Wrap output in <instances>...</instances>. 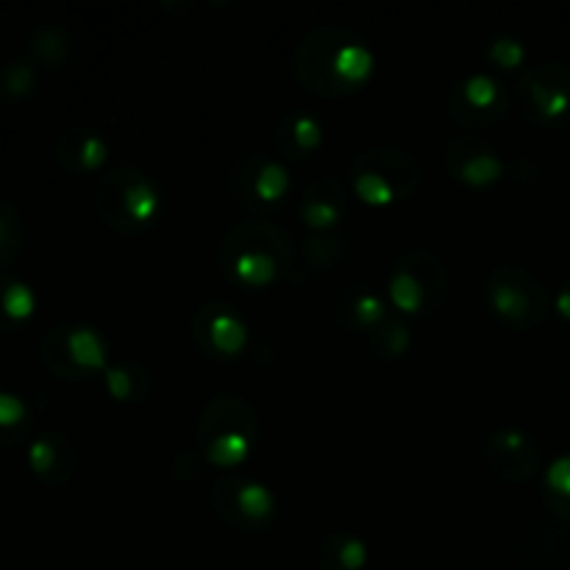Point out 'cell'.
I'll return each mask as SVG.
<instances>
[{"instance_id":"ac0fdd59","label":"cell","mask_w":570,"mask_h":570,"mask_svg":"<svg viewBox=\"0 0 570 570\" xmlns=\"http://www.w3.org/2000/svg\"><path fill=\"white\" fill-rule=\"evenodd\" d=\"M28 468L33 476L50 488H61L76 476L78 449L61 429H45L28 445Z\"/></svg>"},{"instance_id":"5b68a950","label":"cell","mask_w":570,"mask_h":570,"mask_svg":"<svg viewBox=\"0 0 570 570\" xmlns=\"http://www.w3.org/2000/svg\"><path fill=\"white\" fill-rule=\"evenodd\" d=\"M423 181V167L412 150L401 145H371L348 165V184L360 200L371 206H393L412 198Z\"/></svg>"},{"instance_id":"9c48e42d","label":"cell","mask_w":570,"mask_h":570,"mask_svg":"<svg viewBox=\"0 0 570 570\" xmlns=\"http://www.w3.org/2000/svg\"><path fill=\"white\" fill-rule=\"evenodd\" d=\"M518 104L523 117L540 128L570 126V65L534 61L518 78Z\"/></svg>"},{"instance_id":"1f68e13d","label":"cell","mask_w":570,"mask_h":570,"mask_svg":"<svg viewBox=\"0 0 570 570\" xmlns=\"http://www.w3.org/2000/svg\"><path fill=\"white\" fill-rule=\"evenodd\" d=\"M204 454L198 449H184L173 456L170 468H173V476L181 479V482H189V479L200 476V465H204Z\"/></svg>"},{"instance_id":"44dd1931","label":"cell","mask_w":570,"mask_h":570,"mask_svg":"<svg viewBox=\"0 0 570 570\" xmlns=\"http://www.w3.org/2000/svg\"><path fill=\"white\" fill-rule=\"evenodd\" d=\"M323 142V122L304 109H293L278 120L273 131V145L284 161L309 159Z\"/></svg>"},{"instance_id":"f1b7e54d","label":"cell","mask_w":570,"mask_h":570,"mask_svg":"<svg viewBox=\"0 0 570 570\" xmlns=\"http://www.w3.org/2000/svg\"><path fill=\"white\" fill-rule=\"evenodd\" d=\"M28 429H31V410L26 401L17 393L0 390V449L26 440Z\"/></svg>"},{"instance_id":"d6986e66","label":"cell","mask_w":570,"mask_h":570,"mask_svg":"<svg viewBox=\"0 0 570 570\" xmlns=\"http://www.w3.org/2000/svg\"><path fill=\"white\" fill-rule=\"evenodd\" d=\"M351 209V195L340 178H317L304 189L298 200V215L312 232H334Z\"/></svg>"},{"instance_id":"5bb4252c","label":"cell","mask_w":570,"mask_h":570,"mask_svg":"<svg viewBox=\"0 0 570 570\" xmlns=\"http://www.w3.org/2000/svg\"><path fill=\"white\" fill-rule=\"evenodd\" d=\"M515 551L529 570H570V521L546 510L521 529Z\"/></svg>"},{"instance_id":"8fae6325","label":"cell","mask_w":570,"mask_h":570,"mask_svg":"<svg viewBox=\"0 0 570 570\" xmlns=\"http://www.w3.org/2000/svg\"><path fill=\"white\" fill-rule=\"evenodd\" d=\"M510 89L488 70L468 72L460 81L451 83L449 95H445V109H449L451 120L471 131L499 126L510 115Z\"/></svg>"},{"instance_id":"2e32d148","label":"cell","mask_w":570,"mask_h":570,"mask_svg":"<svg viewBox=\"0 0 570 570\" xmlns=\"http://www.w3.org/2000/svg\"><path fill=\"white\" fill-rule=\"evenodd\" d=\"M484 462L490 473L507 482H527L534 476L540 465V445L527 429L521 426H499L484 440Z\"/></svg>"},{"instance_id":"52a82bcc","label":"cell","mask_w":570,"mask_h":570,"mask_svg":"<svg viewBox=\"0 0 570 570\" xmlns=\"http://www.w3.org/2000/svg\"><path fill=\"white\" fill-rule=\"evenodd\" d=\"M484 301L512 328H534L549 317L551 295L543 278L523 265H499L484 278Z\"/></svg>"},{"instance_id":"83f0119b","label":"cell","mask_w":570,"mask_h":570,"mask_svg":"<svg viewBox=\"0 0 570 570\" xmlns=\"http://www.w3.org/2000/svg\"><path fill=\"white\" fill-rule=\"evenodd\" d=\"M39 83V65L28 56L9 61L0 67V100L3 104H20L37 92Z\"/></svg>"},{"instance_id":"484cf974","label":"cell","mask_w":570,"mask_h":570,"mask_svg":"<svg viewBox=\"0 0 570 570\" xmlns=\"http://www.w3.org/2000/svg\"><path fill=\"white\" fill-rule=\"evenodd\" d=\"M70 50H72L70 31H67L65 26H56V22L37 26L31 37H28V59L48 67V70H61L67 56H70Z\"/></svg>"},{"instance_id":"6da1fadb","label":"cell","mask_w":570,"mask_h":570,"mask_svg":"<svg viewBox=\"0 0 570 570\" xmlns=\"http://www.w3.org/2000/svg\"><path fill=\"white\" fill-rule=\"evenodd\" d=\"M376 67L371 42L340 22L312 26L293 50V76L301 87L321 98H340L356 92Z\"/></svg>"},{"instance_id":"4fadbf2b","label":"cell","mask_w":570,"mask_h":570,"mask_svg":"<svg viewBox=\"0 0 570 570\" xmlns=\"http://www.w3.org/2000/svg\"><path fill=\"white\" fill-rule=\"evenodd\" d=\"M195 345L212 360H234L248 343V323L228 301H204L189 317Z\"/></svg>"},{"instance_id":"836d02e7","label":"cell","mask_w":570,"mask_h":570,"mask_svg":"<svg viewBox=\"0 0 570 570\" xmlns=\"http://www.w3.org/2000/svg\"><path fill=\"white\" fill-rule=\"evenodd\" d=\"M546 510L554 512L557 518H562V521H570V501H543Z\"/></svg>"},{"instance_id":"d6a6232c","label":"cell","mask_w":570,"mask_h":570,"mask_svg":"<svg viewBox=\"0 0 570 570\" xmlns=\"http://www.w3.org/2000/svg\"><path fill=\"white\" fill-rule=\"evenodd\" d=\"M554 306H557V312H560L562 317H568V321H570V276L566 278V282H562V287L557 289Z\"/></svg>"},{"instance_id":"9a60e30c","label":"cell","mask_w":570,"mask_h":570,"mask_svg":"<svg viewBox=\"0 0 570 570\" xmlns=\"http://www.w3.org/2000/svg\"><path fill=\"white\" fill-rule=\"evenodd\" d=\"M445 170L465 187H490L507 173L499 148L479 134H456L445 142Z\"/></svg>"},{"instance_id":"7402d4cb","label":"cell","mask_w":570,"mask_h":570,"mask_svg":"<svg viewBox=\"0 0 570 570\" xmlns=\"http://www.w3.org/2000/svg\"><path fill=\"white\" fill-rule=\"evenodd\" d=\"M106 393L120 404H142L154 393V376L139 360L109 362L104 371Z\"/></svg>"},{"instance_id":"e0dca14e","label":"cell","mask_w":570,"mask_h":570,"mask_svg":"<svg viewBox=\"0 0 570 570\" xmlns=\"http://www.w3.org/2000/svg\"><path fill=\"white\" fill-rule=\"evenodd\" d=\"M387 301H384L376 289L367 287V284L362 282L343 284V287H337L328 295V315H332V321L348 334H362V337H365L373 326L382 323V317L387 315Z\"/></svg>"},{"instance_id":"7c38bea8","label":"cell","mask_w":570,"mask_h":570,"mask_svg":"<svg viewBox=\"0 0 570 570\" xmlns=\"http://www.w3.org/2000/svg\"><path fill=\"white\" fill-rule=\"evenodd\" d=\"M209 504L217 518L237 532H259L276 515V495L265 482L254 476L228 473L209 490Z\"/></svg>"},{"instance_id":"f546056e","label":"cell","mask_w":570,"mask_h":570,"mask_svg":"<svg viewBox=\"0 0 570 570\" xmlns=\"http://www.w3.org/2000/svg\"><path fill=\"white\" fill-rule=\"evenodd\" d=\"M26 245V226L22 217L9 200L0 198V267H9Z\"/></svg>"},{"instance_id":"30bf717a","label":"cell","mask_w":570,"mask_h":570,"mask_svg":"<svg viewBox=\"0 0 570 570\" xmlns=\"http://www.w3.org/2000/svg\"><path fill=\"white\" fill-rule=\"evenodd\" d=\"M226 193L232 195L234 204L250 212L276 209L289 193L287 161L262 150L239 156L226 173Z\"/></svg>"},{"instance_id":"8992f818","label":"cell","mask_w":570,"mask_h":570,"mask_svg":"<svg viewBox=\"0 0 570 570\" xmlns=\"http://www.w3.org/2000/svg\"><path fill=\"white\" fill-rule=\"evenodd\" d=\"M387 298L401 315H438L449 301V267L432 248L404 250L390 271Z\"/></svg>"},{"instance_id":"cb8c5ba5","label":"cell","mask_w":570,"mask_h":570,"mask_svg":"<svg viewBox=\"0 0 570 570\" xmlns=\"http://www.w3.org/2000/svg\"><path fill=\"white\" fill-rule=\"evenodd\" d=\"M37 312V295L22 278L0 273V332H14Z\"/></svg>"},{"instance_id":"603a6c76","label":"cell","mask_w":570,"mask_h":570,"mask_svg":"<svg viewBox=\"0 0 570 570\" xmlns=\"http://www.w3.org/2000/svg\"><path fill=\"white\" fill-rule=\"evenodd\" d=\"M354 256V245L337 232H312L304 243L306 267L315 273H337Z\"/></svg>"},{"instance_id":"277c9868","label":"cell","mask_w":570,"mask_h":570,"mask_svg":"<svg viewBox=\"0 0 570 570\" xmlns=\"http://www.w3.org/2000/svg\"><path fill=\"white\" fill-rule=\"evenodd\" d=\"M95 212L120 234H139L159 217L161 195L154 178L134 161H117L95 184Z\"/></svg>"},{"instance_id":"ffe728a7","label":"cell","mask_w":570,"mask_h":570,"mask_svg":"<svg viewBox=\"0 0 570 570\" xmlns=\"http://www.w3.org/2000/svg\"><path fill=\"white\" fill-rule=\"evenodd\" d=\"M56 161L70 173H95L109 161L111 145L98 128L67 126L61 128L53 145Z\"/></svg>"},{"instance_id":"4316f807","label":"cell","mask_w":570,"mask_h":570,"mask_svg":"<svg viewBox=\"0 0 570 570\" xmlns=\"http://www.w3.org/2000/svg\"><path fill=\"white\" fill-rule=\"evenodd\" d=\"M410 323H406V317L399 315V312H387V315L382 317V323L365 334L367 348H371L373 356L382 362H393L399 360V356H404L406 348H410Z\"/></svg>"},{"instance_id":"ba28073f","label":"cell","mask_w":570,"mask_h":570,"mask_svg":"<svg viewBox=\"0 0 570 570\" xmlns=\"http://www.w3.org/2000/svg\"><path fill=\"white\" fill-rule=\"evenodd\" d=\"M39 360L53 376L81 382L109 367V343L87 323H59L39 340Z\"/></svg>"},{"instance_id":"7a4b0ae2","label":"cell","mask_w":570,"mask_h":570,"mask_svg":"<svg viewBox=\"0 0 570 570\" xmlns=\"http://www.w3.org/2000/svg\"><path fill=\"white\" fill-rule=\"evenodd\" d=\"M223 276L243 287H265L278 276L293 271L295 243L293 234L271 220L234 223L217 248Z\"/></svg>"},{"instance_id":"4dcf8cb0","label":"cell","mask_w":570,"mask_h":570,"mask_svg":"<svg viewBox=\"0 0 570 570\" xmlns=\"http://www.w3.org/2000/svg\"><path fill=\"white\" fill-rule=\"evenodd\" d=\"M484 56L499 67H518L527 59V48H523V42L518 37L504 33V37H495L493 42L484 48Z\"/></svg>"},{"instance_id":"d4e9b609","label":"cell","mask_w":570,"mask_h":570,"mask_svg":"<svg viewBox=\"0 0 570 570\" xmlns=\"http://www.w3.org/2000/svg\"><path fill=\"white\" fill-rule=\"evenodd\" d=\"M367 562V543L356 532H328L317 549L321 570H362Z\"/></svg>"},{"instance_id":"3957f363","label":"cell","mask_w":570,"mask_h":570,"mask_svg":"<svg viewBox=\"0 0 570 570\" xmlns=\"http://www.w3.org/2000/svg\"><path fill=\"white\" fill-rule=\"evenodd\" d=\"M259 440V415L245 395L223 390L200 406L195 423V449L217 468H237Z\"/></svg>"}]
</instances>
